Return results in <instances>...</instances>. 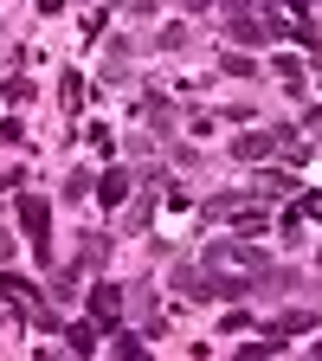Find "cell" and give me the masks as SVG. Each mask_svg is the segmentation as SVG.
<instances>
[{
	"mask_svg": "<svg viewBox=\"0 0 322 361\" xmlns=\"http://www.w3.org/2000/svg\"><path fill=\"white\" fill-rule=\"evenodd\" d=\"M278 149H284V135H278V129H258V135H239V142H233L239 161H264V155H278Z\"/></svg>",
	"mask_w": 322,
	"mask_h": 361,
	"instance_id": "obj_2",
	"label": "cell"
},
{
	"mask_svg": "<svg viewBox=\"0 0 322 361\" xmlns=\"http://www.w3.org/2000/svg\"><path fill=\"white\" fill-rule=\"evenodd\" d=\"M97 194H104V200L116 207V200L129 194V174H123V168H110V174H104V188H97Z\"/></svg>",
	"mask_w": 322,
	"mask_h": 361,
	"instance_id": "obj_5",
	"label": "cell"
},
{
	"mask_svg": "<svg viewBox=\"0 0 322 361\" xmlns=\"http://www.w3.org/2000/svg\"><path fill=\"white\" fill-rule=\"evenodd\" d=\"M90 316H97V323H116V316H123V290L97 284V290H90Z\"/></svg>",
	"mask_w": 322,
	"mask_h": 361,
	"instance_id": "obj_3",
	"label": "cell"
},
{
	"mask_svg": "<svg viewBox=\"0 0 322 361\" xmlns=\"http://www.w3.org/2000/svg\"><path fill=\"white\" fill-rule=\"evenodd\" d=\"M20 226H26V239L45 252V200H20Z\"/></svg>",
	"mask_w": 322,
	"mask_h": 361,
	"instance_id": "obj_4",
	"label": "cell"
},
{
	"mask_svg": "<svg viewBox=\"0 0 322 361\" xmlns=\"http://www.w3.org/2000/svg\"><path fill=\"white\" fill-rule=\"evenodd\" d=\"M206 264H239V271H264V252L258 245H233V239H219L206 252Z\"/></svg>",
	"mask_w": 322,
	"mask_h": 361,
	"instance_id": "obj_1",
	"label": "cell"
}]
</instances>
